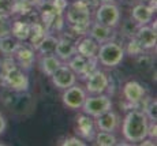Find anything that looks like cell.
<instances>
[{
  "label": "cell",
  "instance_id": "6da1fadb",
  "mask_svg": "<svg viewBox=\"0 0 157 146\" xmlns=\"http://www.w3.org/2000/svg\"><path fill=\"white\" fill-rule=\"evenodd\" d=\"M149 123L150 120L147 119L144 111L132 109V111L127 112L122 124V134L124 139L131 144H140L142 139L147 136Z\"/></svg>",
  "mask_w": 157,
  "mask_h": 146
},
{
  "label": "cell",
  "instance_id": "7a4b0ae2",
  "mask_svg": "<svg viewBox=\"0 0 157 146\" xmlns=\"http://www.w3.org/2000/svg\"><path fill=\"white\" fill-rule=\"evenodd\" d=\"M96 57L98 60V64L108 67V68H113V67H117L123 62L124 49H123V47L120 44L111 40L100 44Z\"/></svg>",
  "mask_w": 157,
  "mask_h": 146
},
{
  "label": "cell",
  "instance_id": "3957f363",
  "mask_svg": "<svg viewBox=\"0 0 157 146\" xmlns=\"http://www.w3.org/2000/svg\"><path fill=\"white\" fill-rule=\"evenodd\" d=\"M120 19H122V13L117 4L113 2L109 3H100L96 7L94 11V22L105 25L108 27L116 29L120 25Z\"/></svg>",
  "mask_w": 157,
  "mask_h": 146
},
{
  "label": "cell",
  "instance_id": "277c9868",
  "mask_svg": "<svg viewBox=\"0 0 157 146\" xmlns=\"http://www.w3.org/2000/svg\"><path fill=\"white\" fill-rule=\"evenodd\" d=\"M82 112L92 117H97L108 109H112V100L108 94H87L82 105Z\"/></svg>",
  "mask_w": 157,
  "mask_h": 146
},
{
  "label": "cell",
  "instance_id": "5b68a950",
  "mask_svg": "<svg viewBox=\"0 0 157 146\" xmlns=\"http://www.w3.org/2000/svg\"><path fill=\"white\" fill-rule=\"evenodd\" d=\"M64 21L67 25H77L92 21V8L85 0H75L64 11Z\"/></svg>",
  "mask_w": 157,
  "mask_h": 146
},
{
  "label": "cell",
  "instance_id": "8992f818",
  "mask_svg": "<svg viewBox=\"0 0 157 146\" xmlns=\"http://www.w3.org/2000/svg\"><path fill=\"white\" fill-rule=\"evenodd\" d=\"M3 81H4L6 86L8 89L14 90V92H26L30 86L29 77L18 66L8 70V71L3 72Z\"/></svg>",
  "mask_w": 157,
  "mask_h": 146
},
{
  "label": "cell",
  "instance_id": "52a82bcc",
  "mask_svg": "<svg viewBox=\"0 0 157 146\" xmlns=\"http://www.w3.org/2000/svg\"><path fill=\"white\" fill-rule=\"evenodd\" d=\"M86 96H87V93H86L85 87L78 85V83H74L72 86L63 90L62 101L68 109L78 111V109L82 108Z\"/></svg>",
  "mask_w": 157,
  "mask_h": 146
},
{
  "label": "cell",
  "instance_id": "ba28073f",
  "mask_svg": "<svg viewBox=\"0 0 157 146\" xmlns=\"http://www.w3.org/2000/svg\"><path fill=\"white\" fill-rule=\"evenodd\" d=\"M109 89V77L102 70H96L85 79V90L87 94H101Z\"/></svg>",
  "mask_w": 157,
  "mask_h": 146
},
{
  "label": "cell",
  "instance_id": "9c48e42d",
  "mask_svg": "<svg viewBox=\"0 0 157 146\" xmlns=\"http://www.w3.org/2000/svg\"><path fill=\"white\" fill-rule=\"evenodd\" d=\"M51 81H52L53 86L57 87L60 90H64L67 87L72 86L74 83H77V75L67 64L63 63L59 68L51 75Z\"/></svg>",
  "mask_w": 157,
  "mask_h": 146
},
{
  "label": "cell",
  "instance_id": "30bf717a",
  "mask_svg": "<svg viewBox=\"0 0 157 146\" xmlns=\"http://www.w3.org/2000/svg\"><path fill=\"white\" fill-rule=\"evenodd\" d=\"M14 59L17 62V64L19 68H22L23 71H28V70L32 68L33 63H34L36 59V51L34 48L30 44H23V42H19L18 48L14 52Z\"/></svg>",
  "mask_w": 157,
  "mask_h": 146
},
{
  "label": "cell",
  "instance_id": "8fae6325",
  "mask_svg": "<svg viewBox=\"0 0 157 146\" xmlns=\"http://www.w3.org/2000/svg\"><path fill=\"white\" fill-rule=\"evenodd\" d=\"M123 97L127 102H130L132 106L141 104V102L145 100V96H146V90L142 85L138 81H128L123 85Z\"/></svg>",
  "mask_w": 157,
  "mask_h": 146
},
{
  "label": "cell",
  "instance_id": "7c38bea8",
  "mask_svg": "<svg viewBox=\"0 0 157 146\" xmlns=\"http://www.w3.org/2000/svg\"><path fill=\"white\" fill-rule=\"evenodd\" d=\"M96 129L100 131H108V133H115L119 129L120 124V117L112 109H108L104 113L98 115L97 117H94Z\"/></svg>",
  "mask_w": 157,
  "mask_h": 146
},
{
  "label": "cell",
  "instance_id": "4fadbf2b",
  "mask_svg": "<svg viewBox=\"0 0 157 146\" xmlns=\"http://www.w3.org/2000/svg\"><path fill=\"white\" fill-rule=\"evenodd\" d=\"M96 133H97V129H96L94 117L89 116V115H86V113H82L77 117L78 136H81L83 141H93Z\"/></svg>",
  "mask_w": 157,
  "mask_h": 146
},
{
  "label": "cell",
  "instance_id": "5bb4252c",
  "mask_svg": "<svg viewBox=\"0 0 157 146\" xmlns=\"http://www.w3.org/2000/svg\"><path fill=\"white\" fill-rule=\"evenodd\" d=\"M134 38L144 48V51H152L157 44V32L149 25H142L138 27Z\"/></svg>",
  "mask_w": 157,
  "mask_h": 146
},
{
  "label": "cell",
  "instance_id": "9a60e30c",
  "mask_svg": "<svg viewBox=\"0 0 157 146\" xmlns=\"http://www.w3.org/2000/svg\"><path fill=\"white\" fill-rule=\"evenodd\" d=\"M153 17H155V11H153L146 3H138L131 10V18L140 26L149 25L153 21Z\"/></svg>",
  "mask_w": 157,
  "mask_h": 146
},
{
  "label": "cell",
  "instance_id": "2e32d148",
  "mask_svg": "<svg viewBox=\"0 0 157 146\" xmlns=\"http://www.w3.org/2000/svg\"><path fill=\"white\" fill-rule=\"evenodd\" d=\"M87 36H90V37L94 41H97L98 44H102V42L113 40L115 33H113L112 27H108V26L101 25V23H97V22H94V23L92 22Z\"/></svg>",
  "mask_w": 157,
  "mask_h": 146
},
{
  "label": "cell",
  "instance_id": "e0dca14e",
  "mask_svg": "<svg viewBox=\"0 0 157 146\" xmlns=\"http://www.w3.org/2000/svg\"><path fill=\"white\" fill-rule=\"evenodd\" d=\"M98 47H100V44L93 40L90 36H82L77 41V53L85 57H96Z\"/></svg>",
  "mask_w": 157,
  "mask_h": 146
},
{
  "label": "cell",
  "instance_id": "ac0fdd59",
  "mask_svg": "<svg viewBox=\"0 0 157 146\" xmlns=\"http://www.w3.org/2000/svg\"><path fill=\"white\" fill-rule=\"evenodd\" d=\"M75 53H77V41L68 40V38H59L55 55L62 62H67Z\"/></svg>",
  "mask_w": 157,
  "mask_h": 146
},
{
  "label": "cell",
  "instance_id": "d6986e66",
  "mask_svg": "<svg viewBox=\"0 0 157 146\" xmlns=\"http://www.w3.org/2000/svg\"><path fill=\"white\" fill-rule=\"evenodd\" d=\"M38 64H40L41 71L44 72L47 77H51L53 72L63 64V62L56 56L55 53L52 55H41L38 59Z\"/></svg>",
  "mask_w": 157,
  "mask_h": 146
},
{
  "label": "cell",
  "instance_id": "ffe728a7",
  "mask_svg": "<svg viewBox=\"0 0 157 146\" xmlns=\"http://www.w3.org/2000/svg\"><path fill=\"white\" fill-rule=\"evenodd\" d=\"M11 36L19 42L28 41L30 36V22L25 19H15L11 22Z\"/></svg>",
  "mask_w": 157,
  "mask_h": 146
},
{
  "label": "cell",
  "instance_id": "44dd1931",
  "mask_svg": "<svg viewBox=\"0 0 157 146\" xmlns=\"http://www.w3.org/2000/svg\"><path fill=\"white\" fill-rule=\"evenodd\" d=\"M47 29L44 27V25L41 22H38V21H34V22L30 23V36H29V41H30V45H32L33 48L38 47V44H40L41 41H43V38L47 36Z\"/></svg>",
  "mask_w": 157,
  "mask_h": 146
},
{
  "label": "cell",
  "instance_id": "7402d4cb",
  "mask_svg": "<svg viewBox=\"0 0 157 146\" xmlns=\"http://www.w3.org/2000/svg\"><path fill=\"white\" fill-rule=\"evenodd\" d=\"M59 42V37L53 36L52 33H47V36L43 38V41L38 44V47L36 48V52L40 55H52L55 53L56 45Z\"/></svg>",
  "mask_w": 157,
  "mask_h": 146
},
{
  "label": "cell",
  "instance_id": "603a6c76",
  "mask_svg": "<svg viewBox=\"0 0 157 146\" xmlns=\"http://www.w3.org/2000/svg\"><path fill=\"white\" fill-rule=\"evenodd\" d=\"M19 45V41L17 38H14L11 34L4 36V37H0V52L6 56L8 55H14L15 49Z\"/></svg>",
  "mask_w": 157,
  "mask_h": 146
},
{
  "label": "cell",
  "instance_id": "cb8c5ba5",
  "mask_svg": "<svg viewBox=\"0 0 157 146\" xmlns=\"http://www.w3.org/2000/svg\"><path fill=\"white\" fill-rule=\"evenodd\" d=\"M87 59H89V57H85V56H82V55H79V53H75L74 56L70 57V59L66 62V64H67L72 71L75 72V75L79 77V75L82 74L83 68H85Z\"/></svg>",
  "mask_w": 157,
  "mask_h": 146
},
{
  "label": "cell",
  "instance_id": "d4e9b609",
  "mask_svg": "<svg viewBox=\"0 0 157 146\" xmlns=\"http://www.w3.org/2000/svg\"><path fill=\"white\" fill-rule=\"evenodd\" d=\"M93 141H94L96 145H100V146H113L117 144V138L113 133L100 131V130L96 133Z\"/></svg>",
  "mask_w": 157,
  "mask_h": 146
},
{
  "label": "cell",
  "instance_id": "484cf974",
  "mask_svg": "<svg viewBox=\"0 0 157 146\" xmlns=\"http://www.w3.org/2000/svg\"><path fill=\"white\" fill-rule=\"evenodd\" d=\"M123 49H124V55H128V56H131V57H137V56H140L141 53L146 52V51H144V48L138 44V41L135 40L134 37L128 38L127 45H126V48H123Z\"/></svg>",
  "mask_w": 157,
  "mask_h": 146
},
{
  "label": "cell",
  "instance_id": "4316f807",
  "mask_svg": "<svg viewBox=\"0 0 157 146\" xmlns=\"http://www.w3.org/2000/svg\"><path fill=\"white\" fill-rule=\"evenodd\" d=\"M138 27H140V25H138L132 18H130V19H126L124 22L122 23V33L124 37L132 38L135 36V33H137Z\"/></svg>",
  "mask_w": 157,
  "mask_h": 146
},
{
  "label": "cell",
  "instance_id": "83f0119b",
  "mask_svg": "<svg viewBox=\"0 0 157 146\" xmlns=\"http://www.w3.org/2000/svg\"><path fill=\"white\" fill-rule=\"evenodd\" d=\"M146 102L147 104L144 106V112L146 113L147 119L150 121H156L157 120V100L149 97Z\"/></svg>",
  "mask_w": 157,
  "mask_h": 146
},
{
  "label": "cell",
  "instance_id": "f1b7e54d",
  "mask_svg": "<svg viewBox=\"0 0 157 146\" xmlns=\"http://www.w3.org/2000/svg\"><path fill=\"white\" fill-rule=\"evenodd\" d=\"M98 66H100V64H98L97 57H89V59H87V62H86L85 68H83V71H82V74L79 75V78H81V79H86L90 74H93L96 70H98Z\"/></svg>",
  "mask_w": 157,
  "mask_h": 146
},
{
  "label": "cell",
  "instance_id": "f546056e",
  "mask_svg": "<svg viewBox=\"0 0 157 146\" xmlns=\"http://www.w3.org/2000/svg\"><path fill=\"white\" fill-rule=\"evenodd\" d=\"M11 22L8 15H3L0 14V37L11 34Z\"/></svg>",
  "mask_w": 157,
  "mask_h": 146
},
{
  "label": "cell",
  "instance_id": "4dcf8cb0",
  "mask_svg": "<svg viewBox=\"0 0 157 146\" xmlns=\"http://www.w3.org/2000/svg\"><path fill=\"white\" fill-rule=\"evenodd\" d=\"M15 0H0V14L13 17Z\"/></svg>",
  "mask_w": 157,
  "mask_h": 146
},
{
  "label": "cell",
  "instance_id": "1f68e13d",
  "mask_svg": "<svg viewBox=\"0 0 157 146\" xmlns=\"http://www.w3.org/2000/svg\"><path fill=\"white\" fill-rule=\"evenodd\" d=\"M60 145H63V146H85L86 141H83L81 136L72 135V136H66V138L60 142Z\"/></svg>",
  "mask_w": 157,
  "mask_h": 146
},
{
  "label": "cell",
  "instance_id": "d6a6232c",
  "mask_svg": "<svg viewBox=\"0 0 157 146\" xmlns=\"http://www.w3.org/2000/svg\"><path fill=\"white\" fill-rule=\"evenodd\" d=\"M49 3L59 14H64L66 8L68 7V0H49Z\"/></svg>",
  "mask_w": 157,
  "mask_h": 146
},
{
  "label": "cell",
  "instance_id": "836d02e7",
  "mask_svg": "<svg viewBox=\"0 0 157 146\" xmlns=\"http://www.w3.org/2000/svg\"><path fill=\"white\" fill-rule=\"evenodd\" d=\"M17 66L18 64H17V62H15L14 56L13 55H8V56H6L2 62V71L6 72V71H8V70L14 68V67H17Z\"/></svg>",
  "mask_w": 157,
  "mask_h": 146
},
{
  "label": "cell",
  "instance_id": "e575fe53",
  "mask_svg": "<svg viewBox=\"0 0 157 146\" xmlns=\"http://www.w3.org/2000/svg\"><path fill=\"white\" fill-rule=\"evenodd\" d=\"M150 57L147 56V55H144V53H141L140 56H137V63L140 64L141 68H147V67L150 66Z\"/></svg>",
  "mask_w": 157,
  "mask_h": 146
},
{
  "label": "cell",
  "instance_id": "d590c367",
  "mask_svg": "<svg viewBox=\"0 0 157 146\" xmlns=\"http://www.w3.org/2000/svg\"><path fill=\"white\" fill-rule=\"evenodd\" d=\"M147 138H152L156 141L157 138V126L156 121H150L149 123V129H147Z\"/></svg>",
  "mask_w": 157,
  "mask_h": 146
},
{
  "label": "cell",
  "instance_id": "8d00e7d4",
  "mask_svg": "<svg viewBox=\"0 0 157 146\" xmlns=\"http://www.w3.org/2000/svg\"><path fill=\"white\" fill-rule=\"evenodd\" d=\"M6 129H7V120H6V117L3 116L2 113H0V135L4 134Z\"/></svg>",
  "mask_w": 157,
  "mask_h": 146
},
{
  "label": "cell",
  "instance_id": "74e56055",
  "mask_svg": "<svg viewBox=\"0 0 157 146\" xmlns=\"http://www.w3.org/2000/svg\"><path fill=\"white\" fill-rule=\"evenodd\" d=\"M18 2H22V3H29V4L34 6L36 7V0H18Z\"/></svg>",
  "mask_w": 157,
  "mask_h": 146
},
{
  "label": "cell",
  "instance_id": "f35d334b",
  "mask_svg": "<svg viewBox=\"0 0 157 146\" xmlns=\"http://www.w3.org/2000/svg\"><path fill=\"white\" fill-rule=\"evenodd\" d=\"M45 2H48V0H36V7H38V6H41L43 3Z\"/></svg>",
  "mask_w": 157,
  "mask_h": 146
},
{
  "label": "cell",
  "instance_id": "ab89813d",
  "mask_svg": "<svg viewBox=\"0 0 157 146\" xmlns=\"http://www.w3.org/2000/svg\"><path fill=\"white\" fill-rule=\"evenodd\" d=\"M109 2H115V0H98V3H109Z\"/></svg>",
  "mask_w": 157,
  "mask_h": 146
},
{
  "label": "cell",
  "instance_id": "60d3db41",
  "mask_svg": "<svg viewBox=\"0 0 157 146\" xmlns=\"http://www.w3.org/2000/svg\"><path fill=\"white\" fill-rule=\"evenodd\" d=\"M138 2H140V3H147L149 0H138Z\"/></svg>",
  "mask_w": 157,
  "mask_h": 146
},
{
  "label": "cell",
  "instance_id": "b9f144b4",
  "mask_svg": "<svg viewBox=\"0 0 157 146\" xmlns=\"http://www.w3.org/2000/svg\"><path fill=\"white\" fill-rule=\"evenodd\" d=\"M71 2H75V0H71Z\"/></svg>",
  "mask_w": 157,
  "mask_h": 146
}]
</instances>
